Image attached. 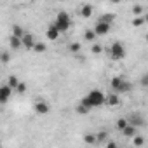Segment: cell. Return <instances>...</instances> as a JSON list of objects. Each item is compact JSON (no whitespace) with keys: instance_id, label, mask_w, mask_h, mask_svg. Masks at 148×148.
<instances>
[{"instance_id":"obj_17","label":"cell","mask_w":148,"mask_h":148,"mask_svg":"<svg viewBox=\"0 0 148 148\" xmlns=\"http://www.w3.org/2000/svg\"><path fill=\"white\" fill-rule=\"evenodd\" d=\"M84 141L87 143V145H96L98 141H96V134H84Z\"/></svg>"},{"instance_id":"obj_27","label":"cell","mask_w":148,"mask_h":148,"mask_svg":"<svg viewBox=\"0 0 148 148\" xmlns=\"http://www.w3.org/2000/svg\"><path fill=\"white\" fill-rule=\"evenodd\" d=\"M87 112H89V108H87V106H84L82 103H80V105L77 106V113H80V115H86Z\"/></svg>"},{"instance_id":"obj_8","label":"cell","mask_w":148,"mask_h":148,"mask_svg":"<svg viewBox=\"0 0 148 148\" xmlns=\"http://www.w3.org/2000/svg\"><path fill=\"white\" fill-rule=\"evenodd\" d=\"M33 44H35V37H33V35H30V33H25V35L21 37V45H23V47H26V49H32V47H33Z\"/></svg>"},{"instance_id":"obj_15","label":"cell","mask_w":148,"mask_h":148,"mask_svg":"<svg viewBox=\"0 0 148 148\" xmlns=\"http://www.w3.org/2000/svg\"><path fill=\"white\" fill-rule=\"evenodd\" d=\"M32 49H33L35 52H45V51H47V45H45L44 42H37V40H35V44H33Z\"/></svg>"},{"instance_id":"obj_30","label":"cell","mask_w":148,"mask_h":148,"mask_svg":"<svg viewBox=\"0 0 148 148\" xmlns=\"http://www.w3.org/2000/svg\"><path fill=\"white\" fill-rule=\"evenodd\" d=\"M91 51H92L94 54H101V51H103V49H101V45H98V44H94V45L91 47Z\"/></svg>"},{"instance_id":"obj_12","label":"cell","mask_w":148,"mask_h":148,"mask_svg":"<svg viewBox=\"0 0 148 148\" xmlns=\"http://www.w3.org/2000/svg\"><path fill=\"white\" fill-rule=\"evenodd\" d=\"M9 45H11V49H19L21 47V38L16 37V35H11L9 37Z\"/></svg>"},{"instance_id":"obj_9","label":"cell","mask_w":148,"mask_h":148,"mask_svg":"<svg viewBox=\"0 0 148 148\" xmlns=\"http://www.w3.org/2000/svg\"><path fill=\"white\" fill-rule=\"evenodd\" d=\"M105 103H106V106H117L120 103V98L117 96V92H112V94L105 96Z\"/></svg>"},{"instance_id":"obj_3","label":"cell","mask_w":148,"mask_h":148,"mask_svg":"<svg viewBox=\"0 0 148 148\" xmlns=\"http://www.w3.org/2000/svg\"><path fill=\"white\" fill-rule=\"evenodd\" d=\"M112 89L115 92H129L131 91V84L124 77H113L112 79Z\"/></svg>"},{"instance_id":"obj_32","label":"cell","mask_w":148,"mask_h":148,"mask_svg":"<svg viewBox=\"0 0 148 148\" xmlns=\"http://www.w3.org/2000/svg\"><path fill=\"white\" fill-rule=\"evenodd\" d=\"M110 2H112V4H120L122 0H110Z\"/></svg>"},{"instance_id":"obj_2","label":"cell","mask_w":148,"mask_h":148,"mask_svg":"<svg viewBox=\"0 0 148 148\" xmlns=\"http://www.w3.org/2000/svg\"><path fill=\"white\" fill-rule=\"evenodd\" d=\"M70 25H71V19H70V14L68 12H59L58 14V18H56V21H54V26L59 30V33L61 32H66L68 28H70Z\"/></svg>"},{"instance_id":"obj_7","label":"cell","mask_w":148,"mask_h":148,"mask_svg":"<svg viewBox=\"0 0 148 148\" xmlns=\"http://www.w3.org/2000/svg\"><path fill=\"white\" fill-rule=\"evenodd\" d=\"M11 94H12V89L9 86H2L0 87V103H7Z\"/></svg>"},{"instance_id":"obj_21","label":"cell","mask_w":148,"mask_h":148,"mask_svg":"<svg viewBox=\"0 0 148 148\" xmlns=\"http://www.w3.org/2000/svg\"><path fill=\"white\" fill-rule=\"evenodd\" d=\"M12 35H16V37H23L25 35V32H23V28L21 26H18V25H14V28H12Z\"/></svg>"},{"instance_id":"obj_4","label":"cell","mask_w":148,"mask_h":148,"mask_svg":"<svg viewBox=\"0 0 148 148\" xmlns=\"http://www.w3.org/2000/svg\"><path fill=\"white\" fill-rule=\"evenodd\" d=\"M110 54L113 59H122L125 56V47L122 42H113V45L110 47Z\"/></svg>"},{"instance_id":"obj_29","label":"cell","mask_w":148,"mask_h":148,"mask_svg":"<svg viewBox=\"0 0 148 148\" xmlns=\"http://www.w3.org/2000/svg\"><path fill=\"white\" fill-rule=\"evenodd\" d=\"M70 51H71V52H79V51H80V44H79V42L70 44Z\"/></svg>"},{"instance_id":"obj_25","label":"cell","mask_w":148,"mask_h":148,"mask_svg":"<svg viewBox=\"0 0 148 148\" xmlns=\"http://www.w3.org/2000/svg\"><path fill=\"white\" fill-rule=\"evenodd\" d=\"M127 124H129V122H127V119H119V120H117V129H119V131H122Z\"/></svg>"},{"instance_id":"obj_1","label":"cell","mask_w":148,"mask_h":148,"mask_svg":"<svg viewBox=\"0 0 148 148\" xmlns=\"http://www.w3.org/2000/svg\"><path fill=\"white\" fill-rule=\"evenodd\" d=\"M80 103H82L84 106H87L89 110H91V108H98V106L105 105V94H103L99 89H92Z\"/></svg>"},{"instance_id":"obj_10","label":"cell","mask_w":148,"mask_h":148,"mask_svg":"<svg viewBox=\"0 0 148 148\" xmlns=\"http://www.w3.org/2000/svg\"><path fill=\"white\" fill-rule=\"evenodd\" d=\"M45 37H47L49 40H58V37H59V30H58L54 25H51V26L47 28V32H45Z\"/></svg>"},{"instance_id":"obj_22","label":"cell","mask_w":148,"mask_h":148,"mask_svg":"<svg viewBox=\"0 0 148 148\" xmlns=\"http://www.w3.org/2000/svg\"><path fill=\"white\" fill-rule=\"evenodd\" d=\"M106 138H108V134H106L105 131H101V132H98V134H96V141H98V143H105V141H106Z\"/></svg>"},{"instance_id":"obj_20","label":"cell","mask_w":148,"mask_h":148,"mask_svg":"<svg viewBox=\"0 0 148 148\" xmlns=\"http://www.w3.org/2000/svg\"><path fill=\"white\" fill-rule=\"evenodd\" d=\"M18 82H19V80H18V77L11 75V77H9V82H7V86H9V87L14 91V89H16V86H18Z\"/></svg>"},{"instance_id":"obj_28","label":"cell","mask_w":148,"mask_h":148,"mask_svg":"<svg viewBox=\"0 0 148 148\" xmlns=\"http://www.w3.org/2000/svg\"><path fill=\"white\" fill-rule=\"evenodd\" d=\"M0 61H2V63H9L11 61V54L9 52H2V54H0Z\"/></svg>"},{"instance_id":"obj_13","label":"cell","mask_w":148,"mask_h":148,"mask_svg":"<svg viewBox=\"0 0 148 148\" xmlns=\"http://www.w3.org/2000/svg\"><path fill=\"white\" fill-rule=\"evenodd\" d=\"M127 122H131L134 127H141V125H143V117L136 113V115H131V119H129Z\"/></svg>"},{"instance_id":"obj_14","label":"cell","mask_w":148,"mask_h":148,"mask_svg":"<svg viewBox=\"0 0 148 148\" xmlns=\"http://www.w3.org/2000/svg\"><path fill=\"white\" fill-rule=\"evenodd\" d=\"M80 14H82V18H86V19L91 18V16H92V5H91V4H86V5L80 9Z\"/></svg>"},{"instance_id":"obj_31","label":"cell","mask_w":148,"mask_h":148,"mask_svg":"<svg viewBox=\"0 0 148 148\" xmlns=\"http://www.w3.org/2000/svg\"><path fill=\"white\" fill-rule=\"evenodd\" d=\"M105 143H106V141H105ZM115 146H117V145H115L113 141H108V143H106V148H115Z\"/></svg>"},{"instance_id":"obj_16","label":"cell","mask_w":148,"mask_h":148,"mask_svg":"<svg viewBox=\"0 0 148 148\" xmlns=\"http://www.w3.org/2000/svg\"><path fill=\"white\" fill-rule=\"evenodd\" d=\"M145 21H146V19H145L143 16H138V18H134V19H132V26H134V28H139V26H143V25H145Z\"/></svg>"},{"instance_id":"obj_5","label":"cell","mask_w":148,"mask_h":148,"mask_svg":"<svg viewBox=\"0 0 148 148\" xmlns=\"http://www.w3.org/2000/svg\"><path fill=\"white\" fill-rule=\"evenodd\" d=\"M94 33H96V37H105V35H108V33H110V25L98 21L96 26H94Z\"/></svg>"},{"instance_id":"obj_18","label":"cell","mask_w":148,"mask_h":148,"mask_svg":"<svg viewBox=\"0 0 148 148\" xmlns=\"http://www.w3.org/2000/svg\"><path fill=\"white\" fill-rule=\"evenodd\" d=\"M115 19V16L113 14H103L101 18H99V21L101 23H108V25H112V21Z\"/></svg>"},{"instance_id":"obj_26","label":"cell","mask_w":148,"mask_h":148,"mask_svg":"<svg viewBox=\"0 0 148 148\" xmlns=\"http://www.w3.org/2000/svg\"><path fill=\"white\" fill-rule=\"evenodd\" d=\"M132 138H134V146H143V143H145V139H143L141 136H138V134H134Z\"/></svg>"},{"instance_id":"obj_24","label":"cell","mask_w":148,"mask_h":148,"mask_svg":"<svg viewBox=\"0 0 148 148\" xmlns=\"http://www.w3.org/2000/svg\"><path fill=\"white\" fill-rule=\"evenodd\" d=\"M143 11H145V7H143V5H139V4H136V5L132 7V14H134V16H139Z\"/></svg>"},{"instance_id":"obj_23","label":"cell","mask_w":148,"mask_h":148,"mask_svg":"<svg viewBox=\"0 0 148 148\" xmlns=\"http://www.w3.org/2000/svg\"><path fill=\"white\" fill-rule=\"evenodd\" d=\"M14 91H18L19 94H25V92H26V84H25V82H18V86H16Z\"/></svg>"},{"instance_id":"obj_19","label":"cell","mask_w":148,"mask_h":148,"mask_svg":"<svg viewBox=\"0 0 148 148\" xmlns=\"http://www.w3.org/2000/svg\"><path fill=\"white\" fill-rule=\"evenodd\" d=\"M84 38H86L87 42H92V40L96 38V33H94V30H87V32L84 33Z\"/></svg>"},{"instance_id":"obj_6","label":"cell","mask_w":148,"mask_h":148,"mask_svg":"<svg viewBox=\"0 0 148 148\" xmlns=\"http://www.w3.org/2000/svg\"><path fill=\"white\" fill-rule=\"evenodd\" d=\"M33 110L38 113V115H45V113H49V105L45 103V101H37L35 105H33Z\"/></svg>"},{"instance_id":"obj_11","label":"cell","mask_w":148,"mask_h":148,"mask_svg":"<svg viewBox=\"0 0 148 148\" xmlns=\"http://www.w3.org/2000/svg\"><path fill=\"white\" fill-rule=\"evenodd\" d=\"M122 134L127 136V138H132L134 134H138V127H134L132 124H127V125L122 129Z\"/></svg>"}]
</instances>
